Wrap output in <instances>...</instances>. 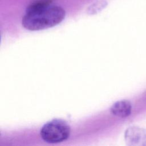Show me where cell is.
Returning a JSON list of instances; mask_svg holds the SVG:
<instances>
[{
	"mask_svg": "<svg viewBox=\"0 0 146 146\" xmlns=\"http://www.w3.org/2000/svg\"><path fill=\"white\" fill-rule=\"evenodd\" d=\"M64 17L65 11L62 7L52 5L47 1H40L28 7L22 23L29 30H40L58 25Z\"/></svg>",
	"mask_w": 146,
	"mask_h": 146,
	"instance_id": "cell-1",
	"label": "cell"
},
{
	"mask_svg": "<svg viewBox=\"0 0 146 146\" xmlns=\"http://www.w3.org/2000/svg\"><path fill=\"white\" fill-rule=\"evenodd\" d=\"M70 134V125L61 119H54L46 123L40 130L42 139L49 143L63 141L68 138Z\"/></svg>",
	"mask_w": 146,
	"mask_h": 146,
	"instance_id": "cell-2",
	"label": "cell"
},
{
	"mask_svg": "<svg viewBox=\"0 0 146 146\" xmlns=\"http://www.w3.org/2000/svg\"><path fill=\"white\" fill-rule=\"evenodd\" d=\"M125 140L129 145L146 146V129L130 127L125 132Z\"/></svg>",
	"mask_w": 146,
	"mask_h": 146,
	"instance_id": "cell-3",
	"label": "cell"
},
{
	"mask_svg": "<svg viewBox=\"0 0 146 146\" xmlns=\"http://www.w3.org/2000/svg\"><path fill=\"white\" fill-rule=\"evenodd\" d=\"M131 103L127 100H121L115 103L111 108V113L119 117L124 118L131 115Z\"/></svg>",
	"mask_w": 146,
	"mask_h": 146,
	"instance_id": "cell-4",
	"label": "cell"
}]
</instances>
